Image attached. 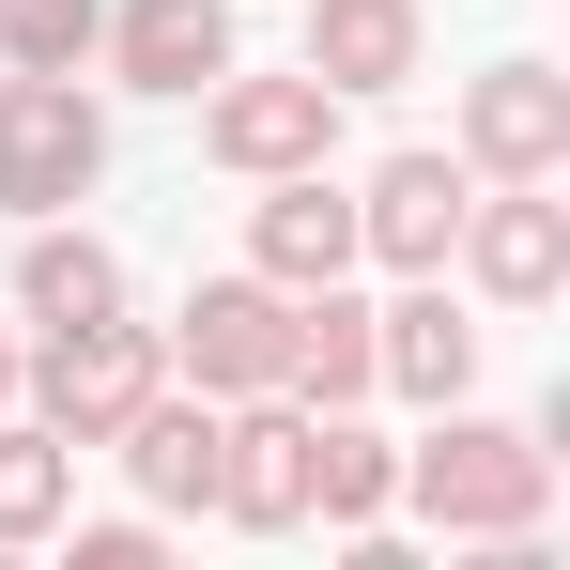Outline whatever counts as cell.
Instances as JSON below:
<instances>
[{
	"instance_id": "9a60e30c",
	"label": "cell",
	"mask_w": 570,
	"mask_h": 570,
	"mask_svg": "<svg viewBox=\"0 0 570 570\" xmlns=\"http://www.w3.org/2000/svg\"><path fill=\"white\" fill-rule=\"evenodd\" d=\"M371 308H340V278L324 293H293V401H308V416H324V401H371Z\"/></svg>"
},
{
	"instance_id": "3957f363",
	"label": "cell",
	"mask_w": 570,
	"mask_h": 570,
	"mask_svg": "<svg viewBox=\"0 0 570 570\" xmlns=\"http://www.w3.org/2000/svg\"><path fill=\"white\" fill-rule=\"evenodd\" d=\"M170 355H186L200 401L293 385V293H278V278H200V293H186V324H170Z\"/></svg>"
},
{
	"instance_id": "2e32d148",
	"label": "cell",
	"mask_w": 570,
	"mask_h": 570,
	"mask_svg": "<svg viewBox=\"0 0 570 570\" xmlns=\"http://www.w3.org/2000/svg\"><path fill=\"white\" fill-rule=\"evenodd\" d=\"M385 493H401V463H385L371 432H355V416L324 401V416H308V509H324V524H371Z\"/></svg>"
},
{
	"instance_id": "ffe728a7",
	"label": "cell",
	"mask_w": 570,
	"mask_h": 570,
	"mask_svg": "<svg viewBox=\"0 0 570 570\" xmlns=\"http://www.w3.org/2000/svg\"><path fill=\"white\" fill-rule=\"evenodd\" d=\"M0 401H16V340H0Z\"/></svg>"
},
{
	"instance_id": "8fae6325",
	"label": "cell",
	"mask_w": 570,
	"mask_h": 570,
	"mask_svg": "<svg viewBox=\"0 0 570 570\" xmlns=\"http://www.w3.org/2000/svg\"><path fill=\"white\" fill-rule=\"evenodd\" d=\"M108 47H124L139 94H200V78H232V16H216V0H124Z\"/></svg>"
},
{
	"instance_id": "7c38bea8",
	"label": "cell",
	"mask_w": 570,
	"mask_h": 570,
	"mask_svg": "<svg viewBox=\"0 0 570 570\" xmlns=\"http://www.w3.org/2000/svg\"><path fill=\"white\" fill-rule=\"evenodd\" d=\"M308 78H324V94L416 78V0H308Z\"/></svg>"
},
{
	"instance_id": "8992f818",
	"label": "cell",
	"mask_w": 570,
	"mask_h": 570,
	"mask_svg": "<svg viewBox=\"0 0 570 570\" xmlns=\"http://www.w3.org/2000/svg\"><path fill=\"white\" fill-rule=\"evenodd\" d=\"M216 509L232 524H308V401H263L247 385V416H216Z\"/></svg>"
},
{
	"instance_id": "ac0fdd59",
	"label": "cell",
	"mask_w": 570,
	"mask_h": 570,
	"mask_svg": "<svg viewBox=\"0 0 570 570\" xmlns=\"http://www.w3.org/2000/svg\"><path fill=\"white\" fill-rule=\"evenodd\" d=\"M62 478H78V448L31 416V432H0V540H47L62 524Z\"/></svg>"
},
{
	"instance_id": "5bb4252c",
	"label": "cell",
	"mask_w": 570,
	"mask_h": 570,
	"mask_svg": "<svg viewBox=\"0 0 570 570\" xmlns=\"http://www.w3.org/2000/svg\"><path fill=\"white\" fill-rule=\"evenodd\" d=\"M371 371L385 385H416V401H463V371H478V324L448 308V293H401L371 324Z\"/></svg>"
},
{
	"instance_id": "30bf717a",
	"label": "cell",
	"mask_w": 570,
	"mask_h": 570,
	"mask_svg": "<svg viewBox=\"0 0 570 570\" xmlns=\"http://www.w3.org/2000/svg\"><path fill=\"white\" fill-rule=\"evenodd\" d=\"M247 247H263V278H278V293H324L340 263H355V200L324 186V170H278V200L247 216Z\"/></svg>"
},
{
	"instance_id": "277c9868",
	"label": "cell",
	"mask_w": 570,
	"mask_h": 570,
	"mask_svg": "<svg viewBox=\"0 0 570 570\" xmlns=\"http://www.w3.org/2000/svg\"><path fill=\"white\" fill-rule=\"evenodd\" d=\"M31 401H47V432H62V448H108V432L155 401V340H139L124 308H94V324H62V340H47Z\"/></svg>"
},
{
	"instance_id": "6da1fadb",
	"label": "cell",
	"mask_w": 570,
	"mask_h": 570,
	"mask_svg": "<svg viewBox=\"0 0 570 570\" xmlns=\"http://www.w3.org/2000/svg\"><path fill=\"white\" fill-rule=\"evenodd\" d=\"M401 493H416L448 540H524V524L556 509V448H540V432H493V416H448V432L401 463Z\"/></svg>"
},
{
	"instance_id": "4fadbf2b",
	"label": "cell",
	"mask_w": 570,
	"mask_h": 570,
	"mask_svg": "<svg viewBox=\"0 0 570 570\" xmlns=\"http://www.w3.org/2000/svg\"><path fill=\"white\" fill-rule=\"evenodd\" d=\"M155 509H216V401H139L124 432H108Z\"/></svg>"
},
{
	"instance_id": "7a4b0ae2",
	"label": "cell",
	"mask_w": 570,
	"mask_h": 570,
	"mask_svg": "<svg viewBox=\"0 0 570 570\" xmlns=\"http://www.w3.org/2000/svg\"><path fill=\"white\" fill-rule=\"evenodd\" d=\"M108 170V124H94V94L78 78H0V216H62V200Z\"/></svg>"
},
{
	"instance_id": "ba28073f",
	"label": "cell",
	"mask_w": 570,
	"mask_h": 570,
	"mask_svg": "<svg viewBox=\"0 0 570 570\" xmlns=\"http://www.w3.org/2000/svg\"><path fill=\"white\" fill-rule=\"evenodd\" d=\"M463 155L493 170V186H540V170L570 155V94L540 78V62H509V78H478V94H463Z\"/></svg>"
},
{
	"instance_id": "e0dca14e",
	"label": "cell",
	"mask_w": 570,
	"mask_h": 570,
	"mask_svg": "<svg viewBox=\"0 0 570 570\" xmlns=\"http://www.w3.org/2000/svg\"><path fill=\"white\" fill-rule=\"evenodd\" d=\"M16 293H31V324H94V308H124V263H108L94 232H31Z\"/></svg>"
},
{
	"instance_id": "9c48e42d",
	"label": "cell",
	"mask_w": 570,
	"mask_h": 570,
	"mask_svg": "<svg viewBox=\"0 0 570 570\" xmlns=\"http://www.w3.org/2000/svg\"><path fill=\"white\" fill-rule=\"evenodd\" d=\"M463 263H478V293L540 308V293L570 278V200H540V186H509V200H463Z\"/></svg>"
},
{
	"instance_id": "d6986e66",
	"label": "cell",
	"mask_w": 570,
	"mask_h": 570,
	"mask_svg": "<svg viewBox=\"0 0 570 570\" xmlns=\"http://www.w3.org/2000/svg\"><path fill=\"white\" fill-rule=\"evenodd\" d=\"M0 31H16L31 78H78V47L108 31V0H0Z\"/></svg>"
},
{
	"instance_id": "5b68a950",
	"label": "cell",
	"mask_w": 570,
	"mask_h": 570,
	"mask_svg": "<svg viewBox=\"0 0 570 570\" xmlns=\"http://www.w3.org/2000/svg\"><path fill=\"white\" fill-rule=\"evenodd\" d=\"M200 139H216L232 170H263V186H278V170H324L340 94H324V78H232V94L200 108Z\"/></svg>"
},
{
	"instance_id": "52a82bcc",
	"label": "cell",
	"mask_w": 570,
	"mask_h": 570,
	"mask_svg": "<svg viewBox=\"0 0 570 570\" xmlns=\"http://www.w3.org/2000/svg\"><path fill=\"white\" fill-rule=\"evenodd\" d=\"M463 200H478V186L448 170V155H401V170L355 200V247H385L401 278H448V247H463Z\"/></svg>"
}]
</instances>
